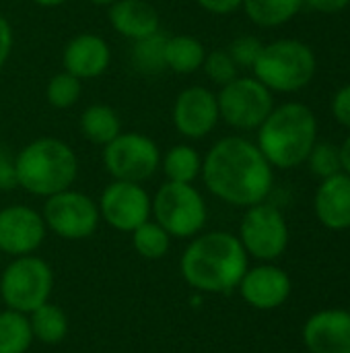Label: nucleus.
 <instances>
[{"label": "nucleus", "instance_id": "obj_11", "mask_svg": "<svg viewBox=\"0 0 350 353\" xmlns=\"http://www.w3.org/2000/svg\"><path fill=\"white\" fill-rule=\"evenodd\" d=\"M103 165L113 180L142 184L161 165L157 143L140 132H120L103 147Z\"/></svg>", "mask_w": 350, "mask_h": 353}, {"label": "nucleus", "instance_id": "obj_1", "mask_svg": "<svg viewBox=\"0 0 350 353\" xmlns=\"http://www.w3.org/2000/svg\"><path fill=\"white\" fill-rule=\"evenodd\" d=\"M206 188L233 207L264 203L274 184V172L256 143L243 137L217 141L202 159L200 172Z\"/></svg>", "mask_w": 350, "mask_h": 353}, {"label": "nucleus", "instance_id": "obj_8", "mask_svg": "<svg viewBox=\"0 0 350 353\" xmlns=\"http://www.w3.org/2000/svg\"><path fill=\"white\" fill-rule=\"evenodd\" d=\"M221 118L237 130H258L274 110L272 91L256 77H237L217 95Z\"/></svg>", "mask_w": 350, "mask_h": 353}, {"label": "nucleus", "instance_id": "obj_9", "mask_svg": "<svg viewBox=\"0 0 350 353\" xmlns=\"http://www.w3.org/2000/svg\"><path fill=\"white\" fill-rule=\"evenodd\" d=\"M41 217L47 232L70 242L91 238L101 221L99 205L89 194L72 188L47 196Z\"/></svg>", "mask_w": 350, "mask_h": 353}, {"label": "nucleus", "instance_id": "obj_24", "mask_svg": "<svg viewBox=\"0 0 350 353\" xmlns=\"http://www.w3.org/2000/svg\"><path fill=\"white\" fill-rule=\"evenodd\" d=\"M241 6L252 23L260 27H278L289 23L303 8V0H243Z\"/></svg>", "mask_w": 350, "mask_h": 353}, {"label": "nucleus", "instance_id": "obj_36", "mask_svg": "<svg viewBox=\"0 0 350 353\" xmlns=\"http://www.w3.org/2000/svg\"><path fill=\"white\" fill-rule=\"evenodd\" d=\"M303 4H307L311 10L324 12V14H334L344 10L350 4V0H303Z\"/></svg>", "mask_w": 350, "mask_h": 353}, {"label": "nucleus", "instance_id": "obj_3", "mask_svg": "<svg viewBox=\"0 0 350 353\" xmlns=\"http://www.w3.org/2000/svg\"><path fill=\"white\" fill-rule=\"evenodd\" d=\"M318 143V120L299 101L274 108L258 128V149L272 168L293 170L307 161Z\"/></svg>", "mask_w": 350, "mask_h": 353}, {"label": "nucleus", "instance_id": "obj_35", "mask_svg": "<svg viewBox=\"0 0 350 353\" xmlns=\"http://www.w3.org/2000/svg\"><path fill=\"white\" fill-rule=\"evenodd\" d=\"M196 2L212 14H229L243 4V0H196Z\"/></svg>", "mask_w": 350, "mask_h": 353}, {"label": "nucleus", "instance_id": "obj_23", "mask_svg": "<svg viewBox=\"0 0 350 353\" xmlns=\"http://www.w3.org/2000/svg\"><path fill=\"white\" fill-rule=\"evenodd\" d=\"M33 341L27 314L10 308L0 310V353H27Z\"/></svg>", "mask_w": 350, "mask_h": 353}, {"label": "nucleus", "instance_id": "obj_17", "mask_svg": "<svg viewBox=\"0 0 350 353\" xmlns=\"http://www.w3.org/2000/svg\"><path fill=\"white\" fill-rule=\"evenodd\" d=\"M109 62H111L109 46L101 35H95V33L74 35L62 52L64 70L74 74L80 81L103 74Z\"/></svg>", "mask_w": 350, "mask_h": 353}, {"label": "nucleus", "instance_id": "obj_22", "mask_svg": "<svg viewBox=\"0 0 350 353\" xmlns=\"http://www.w3.org/2000/svg\"><path fill=\"white\" fill-rule=\"evenodd\" d=\"M78 126H80V132L85 134V139H89L91 143L101 145V147L111 143L122 132L118 112L109 105H103V103L89 105L80 114Z\"/></svg>", "mask_w": 350, "mask_h": 353}, {"label": "nucleus", "instance_id": "obj_20", "mask_svg": "<svg viewBox=\"0 0 350 353\" xmlns=\"http://www.w3.org/2000/svg\"><path fill=\"white\" fill-rule=\"evenodd\" d=\"M29 316L33 339L41 345H58L66 339L70 331L68 314L54 302H45Z\"/></svg>", "mask_w": 350, "mask_h": 353}, {"label": "nucleus", "instance_id": "obj_19", "mask_svg": "<svg viewBox=\"0 0 350 353\" xmlns=\"http://www.w3.org/2000/svg\"><path fill=\"white\" fill-rule=\"evenodd\" d=\"M109 23L111 27L136 41L149 37L161 29V19L157 8L146 0H116L109 4Z\"/></svg>", "mask_w": 350, "mask_h": 353}, {"label": "nucleus", "instance_id": "obj_2", "mask_svg": "<svg viewBox=\"0 0 350 353\" xmlns=\"http://www.w3.org/2000/svg\"><path fill=\"white\" fill-rule=\"evenodd\" d=\"M250 267V256L231 232H206L192 238L179 259L184 281L200 294H231Z\"/></svg>", "mask_w": 350, "mask_h": 353}, {"label": "nucleus", "instance_id": "obj_32", "mask_svg": "<svg viewBox=\"0 0 350 353\" xmlns=\"http://www.w3.org/2000/svg\"><path fill=\"white\" fill-rule=\"evenodd\" d=\"M12 188H17L14 155H10V151L0 145V190H12Z\"/></svg>", "mask_w": 350, "mask_h": 353}, {"label": "nucleus", "instance_id": "obj_30", "mask_svg": "<svg viewBox=\"0 0 350 353\" xmlns=\"http://www.w3.org/2000/svg\"><path fill=\"white\" fill-rule=\"evenodd\" d=\"M202 68H204L206 77L212 83L221 85V87L239 77L237 74L239 68H237V64L233 62V58H231V54L227 50H212L210 54H206L204 62H202Z\"/></svg>", "mask_w": 350, "mask_h": 353}, {"label": "nucleus", "instance_id": "obj_13", "mask_svg": "<svg viewBox=\"0 0 350 353\" xmlns=\"http://www.w3.org/2000/svg\"><path fill=\"white\" fill-rule=\"evenodd\" d=\"M47 234L41 213L27 205H8L0 209V254L12 259L35 254Z\"/></svg>", "mask_w": 350, "mask_h": 353}, {"label": "nucleus", "instance_id": "obj_10", "mask_svg": "<svg viewBox=\"0 0 350 353\" xmlns=\"http://www.w3.org/2000/svg\"><path fill=\"white\" fill-rule=\"evenodd\" d=\"M237 238L248 256L260 263H274L289 246V225L285 215L264 201L248 207Z\"/></svg>", "mask_w": 350, "mask_h": 353}, {"label": "nucleus", "instance_id": "obj_7", "mask_svg": "<svg viewBox=\"0 0 350 353\" xmlns=\"http://www.w3.org/2000/svg\"><path fill=\"white\" fill-rule=\"evenodd\" d=\"M151 215L171 238L192 240L202 234L208 209L194 184L165 182L151 201Z\"/></svg>", "mask_w": 350, "mask_h": 353}, {"label": "nucleus", "instance_id": "obj_31", "mask_svg": "<svg viewBox=\"0 0 350 353\" xmlns=\"http://www.w3.org/2000/svg\"><path fill=\"white\" fill-rule=\"evenodd\" d=\"M262 48H264V43L258 37H254V35H239V37H235L231 41L227 52L231 54V58L237 64V68H254Z\"/></svg>", "mask_w": 350, "mask_h": 353}, {"label": "nucleus", "instance_id": "obj_37", "mask_svg": "<svg viewBox=\"0 0 350 353\" xmlns=\"http://www.w3.org/2000/svg\"><path fill=\"white\" fill-rule=\"evenodd\" d=\"M338 149H340V163H342V172L350 176V134L344 139V143H342Z\"/></svg>", "mask_w": 350, "mask_h": 353}, {"label": "nucleus", "instance_id": "obj_39", "mask_svg": "<svg viewBox=\"0 0 350 353\" xmlns=\"http://www.w3.org/2000/svg\"><path fill=\"white\" fill-rule=\"evenodd\" d=\"M89 2H93V4H97V6H109V4L116 2V0H89Z\"/></svg>", "mask_w": 350, "mask_h": 353}, {"label": "nucleus", "instance_id": "obj_34", "mask_svg": "<svg viewBox=\"0 0 350 353\" xmlns=\"http://www.w3.org/2000/svg\"><path fill=\"white\" fill-rule=\"evenodd\" d=\"M10 50H12V27L6 21V17L0 14V70L6 64Z\"/></svg>", "mask_w": 350, "mask_h": 353}, {"label": "nucleus", "instance_id": "obj_16", "mask_svg": "<svg viewBox=\"0 0 350 353\" xmlns=\"http://www.w3.org/2000/svg\"><path fill=\"white\" fill-rule=\"evenodd\" d=\"M303 343L311 353H350V310H322L303 325Z\"/></svg>", "mask_w": 350, "mask_h": 353}, {"label": "nucleus", "instance_id": "obj_27", "mask_svg": "<svg viewBox=\"0 0 350 353\" xmlns=\"http://www.w3.org/2000/svg\"><path fill=\"white\" fill-rule=\"evenodd\" d=\"M165 41L167 35L161 29L149 37L136 39L132 46V62L136 70L144 74H159L165 70Z\"/></svg>", "mask_w": 350, "mask_h": 353}, {"label": "nucleus", "instance_id": "obj_15", "mask_svg": "<svg viewBox=\"0 0 350 353\" xmlns=\"http://www.w3.org/2000/svg\"><path fill=\"white\" fill-rule=\"evenodd\" d=\"M237 290L245 304L266 312L281 308L289 300L293 283L285 269L272 263H262L256 267H248Z\"/></svg>", "mask_w": 350, "mask_h": 353}, {"label": "nucleus", "instance_id": "obj_5", "mask_svg": "<svg viewBox=\"0 0 350 353\" xmlns=\"http://www.w3.org/2000/svg\"><path fill=\"white\" fill-rule=\"evenodd\" d=\"M318 68L314 50L299 39H276L266 43L254 64L256 79L270 91L295 93L305 89Z\"/></svg>", "mask_w": 350, "mask_h": 353}, {"label": "nucleus", "instance_id": "obj_29", "mask_svg": "<svg viewBox=\"0 0 350 353\" xmlns=\"http://www.w3.org/2000/svg\"><path fill=\"white\" fill-rule=\"evenodd\" d=\"M309 170L320 178L326 180L334 174L342 172V163H340V149L332 143H316L309 157H307Z\"/></svg>", "mask_w": 350, "mask_h": 353}, {"label": "nucleus", "instance_id": "obj_18", "mask_svg": "<svg viewBox=\"0 0 350 353\" xmlns=\"http://www.w3.org/2000/svg\"><path fill=\"white\" fill-rule=\"evenodd\" d=\"M316 217L320 223L334 232L350 230V176L340 172L318 186L314 199Z\"/></svg>", "mask_w": 350, "mask_h": 353}, {"label": "nucleus", "instance_id": "obj_6", "mask_svg": "<svg viewBox=\"0 0 350 353\" xmlns=\"http://www.w3.org/2000/svg\"><path fill=\"white\" fill-rule=\"evenodd\" d=\"M54 292L52 267L35 256H17L0 273V300L4 308L31 314L45 302Z\"/></svg>", "mask_w": 350, "mask_h": 353}, {"label": "nucleus", "instance_id": "obj_21", "mask_svg": "<svg viewBox=\"0 0 350 353\" xmlns=\"http://www.w3.org/2000/svg\"><path fill=\"white\" fill-rule=\"evenodd\" d=\"M206 50L200 39L192 35H167L165 66L177 74H192L202 68Z\"/></svg>", "mask_w": 350, "mask_h": 353}, {"label": "nucleus", "instance_id": "obj_38", "mask_svg": "<svg viewBox=\"0 0 350 353\" xmlns=\"http://www.w3.org/2000/svg\"><path fill=\"white\" fill-rule=\"evenodd\" d=\"M35 4H39V6H47V8H54V6H60V4H64L66 0H33Z\"/></svg>", "mask_w": 350, "mask_h": 353}, {"label": "nucleus", "instance_id": "obj_14", "mask_svg": "<svg viewBox=\"0 0 350 353\" xmlns=\"http://www.w3.org/2000/svg\"><path fill=\"white\" fill-rule=\"evenodd\" d=\"M219 118L217 95L206 87H188L173 103L175 130L186 139H204L215 130Z\"/></svg>", "mask_w": 350, "mask_h": 353}, {"label": "nucleus", "instance_id": "obj_26", "mask_svg": "<svg viewBox=\"0 0 350 353\" xmlns=\"http://www.w3.org/2000/svg\"><path fill=\"white\" fill-rule=\"evenodd\" d=\"M132 246L142 259L161 261L171 250V236L155 219H149L132 232Z\"/></svg>", "mask_w": 350, "mask_h": 353}, {"label": "nucleus", "instance_id": "obj_25", "mask_svg": "<svg viewBox=\"0 0 350 353\" xmlns=\"http://www.w3.org/2000/svg\"><path fill=\"white\" fill-rule=\"evenodd\" d=\"M161 168L167 176V182L194 184L202 172V157L190 145H175L161 159Z\"/></svg>", "mask_w": 350, "mask_h": 353}, {"label": "nucleus", "instance_id": "obj_33", "mask_svg": "<svg viewBox=\"0 0 350 353\" xmlns=\"http://www.w3.org/2000/svg\"><path fill=\"white\" fill-rule=\"evenodd\" d=\"M332 114L338 124L350 130V85H344L342 89L336 91L332 99Z\"/></svg>", "mask_w": 350, "mask_h": 353}, {"label": "nucleus", "instance_id": "obj_12", "mask_svg": "<svg viewBox=\"0 0 350 353\" xmlns=\"http://www.w3.org/2000/svg\"><path fill=\"white\" fill-rule=\"evenodd\" d=\"M151 196L138 182L113 180L105 186L99 199L101 219L116 232L132 234L138 225L151 219Z\"/></svg>", "mask_w": 350, "mask_h": 353}, {"label": "nucleus", "instance_id": "obj_28", "mask_svg": "<svg viewBox=\"0 0 350 353\" xmlns=\"http://www.w3.org/2000/svg\"><path fill=\"white\" fill-rule=\"evenodd\" d=\"M80 93H83V81L76 79L74 74L70 72H58L50 79L47 87H45V97L47 101L58 108V110H66V108H72L78 99H80Z\"/></svg>", "mask_w": 350, "mask_h": 353}, {"label": "nucleus", "instance_id": "obj_4", "mask_svg": "<svg viewBox=\"0 0 350 353\" xmlns=\"http://www.w3.org/2000/svg\"><path fill=\"white\" fill-rule=\"evenodd\" d=\"M17 186L33 196H52L72 188L78 176V159L72 147L60 139L41 137L14 155Z\"/></svg>", "mask_w": 350, "mask_h": 353}]
</instances>
